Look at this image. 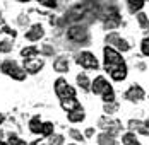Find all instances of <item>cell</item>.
Instances as JSON below:
<instances>
[{"label":"cell","instance_id":"obj_1","mask_svg":"<svg viewBox=\"0 0 149 145\" xmlns=\"http://www.w3.org/2000/svg\"><path fill=\"white\" fill-rule=\"evenodd\" d=\"M103 57H104V70L110 73V77L115 82H122L127 79V63L122 58L118 51L111 46L103 48Z\"/></svg>","mask_w":149,"mask_h":145},{"label":"cell","instance_id":"obj_37","mask_svg":"<svg viewBox=\"0 0 149 145\" xmlns=\"http://www.w3.org/2000/svg\"><path fill=\"white\" fill-rule=\"evenodd\" d=\"M33 145H40V142H34V144H33Z\"/></svg>","mask_w":149,"mask_h":145},{"label":"cell","instance_id":"obj_25","mask_svg":"<svg viewBox=\"0 0 149 145\" xmlns=\"http://www.w3.org/2000/svg\"><path fill=\"white\" fill-rule=\"evenodd\" d=\"M117 111H118V104H117V102H108V104H104V113L111 115V113H117Z\"/></svg>","mask_w":149,"mask_h":145},{"label":"cell","instance_id":"obj_12","mask_svg":"<svg viewBox=\"0 0 149 145\" xmlns=\"http://www.w3.org/2000/svg\"><path fill=\"white\" fill-rule=\"evenodd\" d=\"M45 61L43 58H33V60H24V72H29V73H38L41 68H43Z\"/></svg>","mask_w":149,"mask_h":145},{"label":"cell","instance_id":"obj_14","mask_svg":"<svg viewBox=\"0 0 149 145\" xmlns=\"http://www.w3.org/2000/svg\"><path fill=\"white\" fill-rule=\"evenodd\" d=\"M43 128H45V123L40 119V116H34V118H31L29 121V130L33 133H36V135H43Z\"/></svg>","mask_w":149,"mask_h":145},{"label":"cell","instance_id":"obj_13","mask_svg":"<svg viewBox=\"0 0 149 145\" xmlns=\"http://www.w3.org/2000/svg\"><path fill=\"white\" fill-rule=\"evenodd\" d=\"M43 36H45V29L41 24H34V26H31L29 31H26V39H29V41H38Z\"/></svg>","mask_w":149,"mask_h":145},{"label":"cell","instance_id":"obj_23","mask_svg":"<svg viewBox=\"0 0 149 145\" xmlns=\"http://www.w3.org/2000/svg\"><path fill=\"white\" fill-rule=\"evenodd\" d=\"M77 84L81 86V89H84V90H89L91 82H89V79L86 77V73H79V75H77Z\"/></svg>","mask_w":149,"mask_h":145},{"label":"cell","instance_id":"obj_10","mask_svg":"<svg viewBox=\"0 0 149 145\" xmlns=\"http://www.w3.org/2000/svg\"><path fill=\"white\" fill-rule=\"evenodd\" d=\"M125 99L130 102H139L144 99V96H146V92H144V89L141 86H137V84H134V86H130L127 90H125Z\"/></svg>","mask_w":149,"mask_h":145},{"label":"cell","instance_id":"obj_19","mask_svg":"<svg viewBox=\"0 0 149 145\" xmlns=\"http://www.w3.org/2000/svg\"><path fill=\"white\" fill-rule=\"evenodd\" d=\"M129 128H130V130H137L139 133H142V135H149V130L144 128V123L139 121V119H130V121H129Z\"/></svg>","mask_w":149,"mask_h":145},{"label":"cell","instance_id":"obj_26","mask_svg":"<svg viewBox=\"0 0 149 145\" xmlns=\"http://www.w3.org/2000/svg\"><path fill=\"white\" fill-rule=\"evenodd\" d=\"M141 51H142L144 57H149V36L142 39V43H141Z\"/></svg>","mask_w":149,"mask_h":145},{"label":"cell","instance_id":"obj_28","mask_svg":"<svg viewBox=\"0 0 149 145\" xmlns=\"http://www.w3.org/2000/svg\"><path fill=\"white\" fill-rule=\"evenodd\" d=\"M69 135H70L74 140H79V142H82V140H84V135H82V133H81L79 130H74V128L69 131Z\"/></svg>","mask_w":149,"mask_h":145},{"label":"cell","instance_id":"obj_16","mask_svg":"<svg viewBox=\"0 0 149 145\" xmlns=\"http://www.w3.org/2000/svg\"><path fill=\"white\" fill-rule=\"evenodd\" d=\"M53 68H55V72L65 73L67 70H69V61H67V58L65 57H58L55 61H53Z\"/></svg>","mask_w":149,"mask_h":145},{"label":"cell","instance_id":"obj_31","mask_svg":"<svg viewBox=\"0 0 149 145\" xmlns=\"http://www.w3.org/2000/svg\"><path fill=\"white\" fill-rule=\"evenodd\" d=\"M38 3H41L43 7H52V9H55L58 2H55V0H40Z\"/></svg>","mask_w":149,"mask_h":145},{"label":"cell","instance_id":"obj_21","mask_svg":"<svg viewBox=\"0 0 149 145\" xmlns=\"http://www.w3.org/2000/svg\"><path fill=\"white\" fill-rule=\"evenodd\" d=\"M144 0H129L127 2V7H129V10L132 12V14H135V12H139L142 7H144Z\"/></svg>","mask_w":149,"mask_h":145},{"label":"cell","instance_id":"obj_5","mask_svg":"<svg viewBox=\"0 0 149 145\" xmlns=\"http://www.w3.org/2000/svg\"><path fill=\"white\" fill-rule=\"evenodd\" d=\"M2 72L5 73V75H9V77H12L15 80H24L26 79V72L15 63L14 60H5L3 63H2Z\"/></svg>","mask_w":149,"mask_h":145},{"label":"cell","instance_id":"obj_24","mask_svg":"<svg viewBox=\"0 0 149 145\" xmlns=\"http://www.w3.org/2000/svg\"><path fill=\"white\" fill-rule=\"evenodd\" d=\"M137 22H139V26L142 29H149V17L144 12H139L137 14Z\"/></svg>","mask_w":149,"mask_h":145},{"label":"cell","instance_id":"obj_2","mask_svg":"<svg viewBox=\"0 0 149 145\" xmlns=\"http://www.w3.org/2000/svg\"><path fill=\"white\" fill-rule=\"evenodd\" d=\"M91 90H93L94 94L101 96L103 101H104V104H108V102H115V92H113V87L108 84V80L104 79L103 75H98V77L94 79V82L91 84Z\"/></svg>","mask_w":149,"mask_h":145},{"label":"cell","instance_id":"obj_30","mask_svg":"<svg viewBox=\"0 0 149 145\" xmlns=\"http://www.w3.org/2000/svg\"><path fill=\"white\" fill-rule=\"evenodd\" d=\"M52 133H53V125H52L50 121H46L45 128H43V137H48V135H52Z\"/></svg>","mask_w":149,"mask_h":145},{"label":"cell","instance_id":"obj_29","mask_svg":"<svg viewBox=\"0 0 149 145\" xmlns=\"http://www.w3.org/2000/svg\"><path fill=\"white\" fill-rule=\"evenodd\" d=\"M63 144V137L62 135H55L52 140H48V145H62Z\"/></svg>","mask_w":149,"mask_h":145},{"label":"cell","instance_id":"obj_15","mask_svg":"<svg viewBox=\"0 0 149 145\" xmlns=\"http://www.w3.org/2000/svg\"><path fill=\"white\" fill-rule=\"evenodd\" d=\"M62 108H63L67 113H72V111H75V109H81L82 106H81V102L77 101L75 97H72V99H65V101H62Z\"/></svg>","mask_w":149,"mask_h":145},{"label":"cell","instance_id":"obj_35","mask_svg":"<svg viewBox=\"0 0 149 145\" xmlns=\"http://www.w3.org/2000/svg\"><path fill=\"white\" fill-rule=\"evenodd\" d=\"M2 121H3V115H2V113H0V123H2Z\"/></svg>","mask_w":149,"mask_h":145},{"label":"cell","instance_id":"obj_18","mask_svg":"<svg viewBox=\"0 0 149 145\" xmlns=\"http://www.w3.org/2000/svg\"><path fill=\"white\" fill-rule=\"evenodd\" d=\"M98 144L100 145H117V140H115V137L113 135H110V133H100L98 135Z\"/></svg>","mask_w":149,"mask_h":145},{"label":"cell","instance_id":"obj_11","mask_svg":"<svg viewBox=\"0 0 149 145\" xmlns=\"http://www.w3.org/2000/svg\"><path fill=\"white\" fill-rule=\"evenodd\" d=\"M106 43L111 44V46H117L120 51H129L130 50V44L127 39H123V38H120L118 32H110L108 36H106Z\"/></svg>","mask_w":149,"mask_h":145},{"label":"cell","instance_id":"obj_36","mask_svg":"<svg viewBox=\"0 0 149 145\" xmlns=\"http://www.w3.org/2000/svg\"><path fill=\"white\" fill-rule=\"evenodd\" d=\"M0 145H7V144H5V142H2V140H0Z\"/></svg>","mask_w":149,"mask_h":145},{"label":"cell","instance_id":"obj_27","mask_svg":"<svg viewBox=\"0 0 149 145\" xmlns=\"http://www.w3.org/2000/svg\"><path fill=\"white\" fill-rule=\"evenodd\" d=\"M9 145H28L24 140H21L17 135H10L9 137Z\"/></svg>","mask_w":149,"mask_h":145},{"label":"cell","instance_id":"obj_32","mask_svg":"<svg viewBox=\"0 0 149 145\" xmlns=\"http://www.w3.org/2000/svg\"><path fill=\"white\" fill-rule=\"evenodd\" d=\"M41 51H43L45 55H48V57H52V55H53V48H52V46H48V44L43 46V50H41Z\"/></svg>","mask_w":149,"mask_h":145},{"label":"cell","instance_id":"obj_3","mask_svg":"<svg viewBox=\"0 0 149 145\" xmlns=\"http://www.w3.org/2000/svg\"><path fill=\"white\" fill-rule=\"evenodd\" d=\"M67 39L77 44H88L89 43V32H88V29L84 26L75 24V26H72L67 31Z\"/></svg>","mask_w":149,"mask_h":145},{"label":"cell","instance_id":"obj_33","mask_svg":"<svg viewBox=\"0 0 149 145\" xmlns=\"http://www.w3.org/2000/svg\"><path fill=\"white\" fill-rule=\"evenodd\" d=\"M84 135H86V137H93V135H94V128H88Z\"/></svg>","mask_w":149,"mask_h":145},{"label":"cell","instance_id":"obj_17","mask_svg":"<svg viewBox=\"0 0 149 145\" xmlns=\"http://www.w3.org/2000/svg\"><path fill=\"white\" fill-rule=\"evenodd\" d=\"M21 57H22V60H33V58H36L38 57V48H36V46L22 48V50H21Z\"/></svg>","mask_w":149,"mask_h":145},{"label":"cell","instance_id":"obj_8","mask_svg":"<svg viewBox=\"0 0 149 145\" xmlns=\"http://www.w3.org/2000/svg\"><path fill=\"white\" fill-rule=\"evenodd\" d=\"M75 61H77V65H81V67H84L88 70H96L100 67L98 58L94 57L91 51H81L77 55V58H75Z\"/></svg>","mask_w":149,"mask_h":145},{"label":"cell","instance_id":"obj_6","mask_svg":"<svg viewBox=\"0 0 149 145\" xmlns=\"http://www.w3.org/2000/svg\"><path fill=\"white\" fill-rule=\"evenodd\" d=\"M55 94L60 97V101L72 99V97H75V89L69 86V82L65 79H57L55 80Z\"/></svg>","mask_w":149,"mask_h":145},{"label":"cell","instance_id":"obj_9","mask_svg":"<svg viewBox=\"0 0 149 145\" xmlns=\"http://www.w3.org/2000/svg\"><path fill=\"white\" fill-rule=\"evenodd\" d=\"M98 126H100V128H103L106 133L113 135V137H115L117 133H120V131H122V123H120L118 119H110V118H106V116L100 118Z\"/></svg>","mask_w":149,"mask_h":145},{"label":"cell","instance_id":"obj_4","mask_svg":"<svg viewBox=\"0 0 149 145\" xmlns=\"http://www.w3.org/2000/svg\"><path fill=\"white\" fill-rule=\"evenodd\" d=\"M15 36H17V32L14 29L7 28V26L2 28V31H0V53H9L12 50Z\"/></svg>","mask_w":149,"mask_h":145},{"label":"cell","instance_id":"obj_34","mask_svg":"<svg viewBox=\"0 0 149 145\" xmlns=\"http://www.w3.org/2000/svg\"><path fill=\"white\" fill-rule=\"evenodd\" d=\"M144 126H148V130H149V119H146V121H144Z\"/></svg>","mask_w":149,"mask_h":145},{"label":"cell","instance_id":"obj_7","mask_svg":"<svg viewBox=\"0 0 149 145\" xmlns=\"http://www.w3.org/2000/svg\"><path fill=\"white\" fill-rule=\"evenodd\" d=\"M103 19H104V22H103L104 29H115L122 24V17H120L118 9H117L115 5H108L106 14L103 15Z\"/></svg>","mask_w":149,"mask_h":145},{"label":"cell","instance_id":"obj_22","mask_svg":"<svg viewBox=\"0 0 149 145\" xmlns=\"http://www.w3.org/2000/svg\"><path fill=\"white\" fill-rule=\"evenodd\" d=\"M122 142H123V145H141L134 133H125L122 137Z\"/></svg>","mask_w":149,"mask_h":145},{"label":"cell","instance_id":"obj_20","mask_svg":"<svg viewBox=\"0 0 149 145\" xmlns=\"http://www.w3.org/2000/svg\"><path fill=\"white\" fill-rule=\"evenodd\" d=\"M84 109L81 108V109H75L72 113H67V118H69V121L70 123H79V121H82L84 119Z\"/></svg>","mask_w":149,"mask_h":145}]
</instances>
